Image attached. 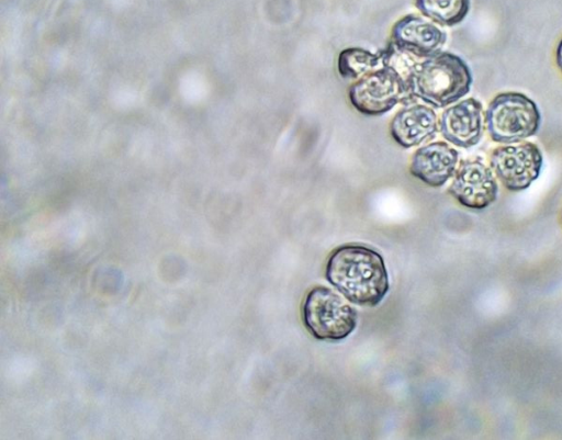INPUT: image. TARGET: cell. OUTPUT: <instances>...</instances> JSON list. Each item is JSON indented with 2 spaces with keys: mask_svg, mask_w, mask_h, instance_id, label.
Returning <instances> with one entry per match:
<instances>
[{
  "mask_svg": "<svg viewBox=\"0 0 562 440\" xmlns=\"http://www.w3.org/2000/svg\"><path fill=\"white\" fill-rule=\"evenodd\" d=\"M555 60H557V65H558L560 71L562 72V38L559 42L558 47H557Z\"/></svg>",
  "mask_w": 562,
  "mask_h": 440,
  "instance_id": "5bb4252c",
  "label": "cell"
},
{
  "mask_svg": "<svg viewBox=\"0 0 562 440\" xmlns=\"http://www.w3.org/2000/svg\"><path fill=\"white\" fill-rule=\"evenodd\" d=\"M392 45L402 53L429 57L446 42V34L435 24L411 14L398 20L392 29Z\"/></svg>",
  "mask_w": 562,
  "mask_h": 440,
  "instance_id": "9c48e42d",
  "label": "cell"
},
{
  "mask_svg": "<svg viewBox=\"0 0 562 440\" xmlns=\"http://www.w3.org/2000/svg\"><path fill=\"white\" fill-rule=\"evenodd\" d=\"M382 61V54L376 55L363 48L344 49L337 61L340 76L345 79H358L372 71Z\"/></svg>",
  "mask_w": 562,
  "mask_h": 440,
  "instance_id": "4fadbf2b",
  "label": "cell"
},
{
  "mask_svg": "<svg viewBox=\"0 0 562 440\" xmlns=\"http://www.w3.org/2000/svg\"><path fill=\"white\" fill-rule=\"evenodd\" d=\"M411 97L443 108L465 95L472 84L469 66L459 56L438 52L409 67L406 75Z\"/></svg>",
  "mask_w": 562,
  "mask_h": 440,
  "instance_id": "7a4b0ae2",
  "label": "cell"
},
{
  "mask_svg": "<svg viewBox=\"0 0 562 440\" xmlns=\"http://www.w3.org/2000/svg\"><path fill=\"white\" fill-rule=\"evenodd\" d=\"M327 280L350 302L372 307L389 291V277L382 257L364 246L336 249L326 267Z\"/></svg>",
  "mask_w": 562,
  "mask_h": 440,
  "instance_id": "6da1fadb",
  "label": "cell"
},
{
  "mask_svg": "<svg viewBox=\"0 0 562 440\" xmlns=\"http://www.w3.org/2000/svg\"><path fill=\"white\" fill-rule=\"evenodd\" d=\"M485 122L494 142L510 144L535 135L541 116L537 104L527 95L503 92L490 102Z\"/></svg>",
  "mask_w": 562,
  "mask_h": 440,
  "instance_id": "3957f363",
  "label": "cell"
},
{
  "mask_svg": "<svg viewBox=\"0 0 562 440\" xmlns=\"http://www.w3.org/2000/svg\"><path fill=\"white\" fill-rule=\"evenodd\" d=\"M383 67L361 77L349 89L352 105L367 115H381L411 95L406 77L382 54Z\"/></svg>",
  "mask_w": 562,
  "mask_h": 440,
  "instance_id": "277c9868",
  "label": "cell"
},
{
  "mask_svg": "<svg viewBox=\"0 0 562 440\" xmlns=\"http://www.w3.org/2000/svg\"><path fill=\"white\" fill-rule=\"evenodd\" d=\"M448 191L463 206L483 210L495 202L498 185L492 170L480 159L464 160Z\"/></svg>",
  "mask_w": 562,
  "mask_h": 440,
  "instance_id": "52a82bcc",
  "label": "cell"
},
{
  "mask_svg": "<svg viewBox=\"0 0 562 440\" xmlns=\"http://www.w3.org/2000/svg\"><path fill=\"white\" fill-rule=\"evenodd\" d=\"M417 9L440 25L460 23L470 10V0H416Z\"/></svg>",
  "mask_w": 562,
  "mask_h": 440,
  "instance_id": "7c38bea8",
  "label": "cell"
},
{
  "mask_svg": "<svg viewBox=\"0 0 562 440\" xmlns=\"http://www.w3.org/2000/svg\"><path fill=\"white\" fill-rule=\"evenodd\" d=\"M440 132L449 143L463 148L476 145L483 134V109L474 98L465 99L443 111Z\"/></svg>",
  "mask_w": 562,
  "mask_h": 440,
  "instance_id": "ba28073f",
  "label": "cell"
},
{
  "mask_svg": "<svg viewBox=\"0 0 562 440\" xmlns=\"http://www.w3.org/2000/svg\"><path fill=\"white\" fill-rule=\"evenodd\" d=\"M303 319L306 328L317 339L337 341L353 331L357 314L335 292L317 286L305 298Z\"/></svg>",
  "mask_w": 562,
  "mask_h": 440,
  "instance_id": "5b68a950",
  "label": "cell"
},
{
  "mask_svg": "<svg viewBox=\"0 0 562 440\" xmlns=\"http://www.w3.org/2000/svg\"><path fill=\"white\" fill-rule=\"evenodd\" d=\"M542 154L533 143L497 147L491 155V167L509 191H521L535 181L542 167Z\"/></svg>",
  "mask_w": 562,
  "mask_h": 440,
  "instance_id": "8992f818",
  "label": "cell"
},
{
  "mask_svg": "<svg viewBox=\"0 0 562 440\" xmlns=\"http://www.w3.org/2000/svg\"><path fill=\"white\" fill-rule=\"evenodd\" d=\"M393 139L409 148L432 138L437 132V116L427 105L415 104L395 114L390 126Z\"/></svg>",
  "mask_w": 562,
  "mask_h": 440,
  "instance_id": "8fae6325",
  "label": "cell"
},
{
  "mask_svg": "<svg viewBox=\"0 0 562 440\" xmlns=\"http://www.w3.org/2000/svg\"><path fill=\"white\" fill-rule=\"evenodd\" d=\"M459 154L447 143H430L412 157L411 173L430 187H441L456 172Z\"/></svg>",
  "mask_w": 562,
  "mask_h": 440,
  "instance_id": "30bf717a",
  "label": "cell"
}]
</instances>
